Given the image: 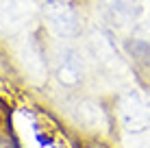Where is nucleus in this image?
Returning a JSON list of instances; mask_svg holds the SVG:
<instances>
[{
  "label": "nucleus",
  "mask_w": 150,
  "mask_h": 148,
  "mask_svg": "<svg viewBox=\"0 0 150 148\" xmlns=\"http://www.w3.org/2000/svg\"><path fill=\"white\" fill-rule=\"evenodd\" d=\"M28 0H0V33H15L30 18Z\"/></svg>",
  "instance_id": "f03ea898"
},
{
  "label": "nucleus",
  "mask_w": 150,
  "mask_h": 148,
  "mask_svg": "<svg viewBox=\"0 0 150 148\" xmlns=\"http://www.w3.org/2000/svg\"><path fill=\"white\" fill-rule=\"evenodd\" d=\"M57 79L63 85H76L83 79V61L79 52L72 48H65L63 52H59L57 59Z\"/></svg>",
  "instance_id": "39448f33"
},
{
  "label": "nucleus",
  "mask_w": 150,
  "mask_h": 148,
  "mask_svg": "<svg viewBox=\"0 0 150 148\" xmlns=\"http://www.w3.org/2000/svg\"><path fill=\"white\" fill-rule=\"evenodd\" d=\"M122 120L128 131H142L150 124V103L139 94H128L122 100Z\"/></svg>",
  "instance_id": "7ed1b4c3"
},
{
  "label": "nucleus",
  "mask_w": 150,
  "mask_h": 148,
  "mask_svg": "<svg viewBox=\"0 0 150 148\" xmlns=\"http://www.w3.org/2000/svg\"><path fill=\"white\" fill-rule=\"evenodd\" d=\"M94 48H96V57L100 59L102 63H111V65H115L117 55H115V50L111 48V44L107 42V39H102V37H94Z\"/></svg>",
  "instance_id": "423d86ee"
},
{
  "label": "nucleus",
  "mask_w": 150,
  "mask_h": 148,
  "mask_svg": "<svg viewBox=\"0 0 150 148\" xmlns=\"http://www.w3.org/2000/svg\"><path fill=\"white\" fill-rule=\"evenodd\" d=\"M102 15L109 24L124 28L133 24L139 15V7L135 0H102Z\"/></svg>",
  "instance_id": "20e7f679"
},
{
  "label": "nucleus",
  "mask_w": 150,
  "mask_h": 148,
  "mask_svg": "<svg viewBox=\"0 0 150 148\" xmlns=\"http://www.w3.org/2000/svg\"><path fill=\"white\" fill-rule=\"evenodd\" d=\"M44 18L48 22V28L59 37H74L79 33V18L68 2L48 0L44 4Z\"/></svg>",
  "instance_id": "f257e3e1"
}]
</instances>
